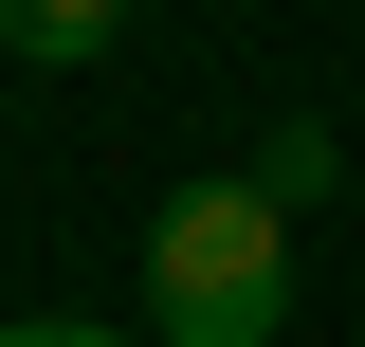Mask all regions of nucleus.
<instances>
[{
    "instance_id": "nucleus-1",
    "label": "nucleus",
    "mask_w": 365,
    "mask_h": 347,
    "mask_svg": "<svg viewBox=\"0 0 365 347\" xmlns=\"http://www.w3.org/2000/svg\"><path fill=\"white\" fill-rule=\"evenodd\" d=\"M146 329L165 347H274L292 329V201H274L256 165L182 183V201L146 219Z\"/></svg>"
},
{
    "instance_id": "nucleus-2",
    "label": "nucleus",
    "mask_w": 365,
    "mask_h": 347,
    "mask_svg": "<svg viewBox=\"0 0 365 347\" xmlns=\"http://www.w3.org/2000/svg\"><path fill=\"white\" fill-rule=\"evenodd\" d=\"M110 37H128V0H0V55L19 74H91Z\"/></svg>"
},
{
    "instance_id": "nucleus-4",
    "label": "nucleus",
    "mask_w": 365,
    "mask_h": 347,
    "mask_svg": "<svg viewBox=\"0 0 365 347\" xmlns=\"http://www.w3.org/2000/svg\"><path fill=\"white\" fill-rule=\"evenodd\" d=\"M0 347H128V329H91V311H19Z\"/></svg>"
},
{
    "instance_id": "nucleus-3",
    "label": "nucleus",
    "mask_w": 365,
    "mask_h": 347,
    "mask_svg": "<svg viewBox=\"0 0 365 347\" xmlns=\"http://www.w3.org/2000/svg\"><path fill=\"white\" fill-rule=\"evenodd\" d=\"M256 183H274V201H292V219H311L329 183H347V129H329V110H292V129L256 146Z\"/></svg>"
}]
</instances>
